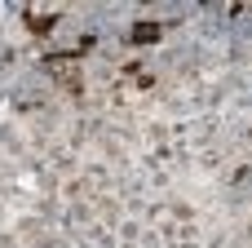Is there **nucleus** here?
<instances>
[{"label": "nucleus", "instance_id": "2", "mask_svg": "<svg viewBox=\"0 0 252 248\" xmlns=\"http://www.w3.org/2000/svg\"><path fill=\"white\" fill-rule=\"evenodd\" d=\"M159 35H164V27H159V22H137V27L128 31V40H133V44H155Z\"/></svg>", "mask_w": 252, "mask_h": 248}, {"label": "nucleus", "instance_id": "1", "mask_svg": "<svg viewBox=\"0 0 252 248\" xmlns=\"http://www.w3.org/2000/svg\"><path fill=\"white\" fill-rule=\"evenodd\" d=\"M22 18H27V27H31L35 35H49V31L62 22V13H58V9H27Z\"/></svg>", "mask_w": 252, "mask_h": 248}]
</instances>
